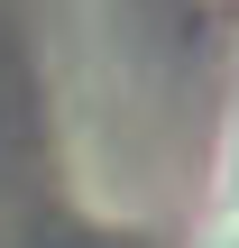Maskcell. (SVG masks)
<instances>
[{
    "label": "cell",
    "mask_w": 239,
    "mask_h": 248,
    "mask_svg": "<svg viewBox=\"0 0 239 248\" xmlns=\"http://www.w3.org/2000/svg\"><path fill=\"white\" fill-rule=\"evenodd\" d=\"M18 147V74H9V46H0V156Z\"/></svg>",
    "instance_id": "cell-1"
}]
</instances>
